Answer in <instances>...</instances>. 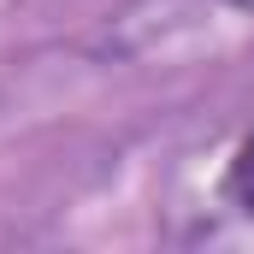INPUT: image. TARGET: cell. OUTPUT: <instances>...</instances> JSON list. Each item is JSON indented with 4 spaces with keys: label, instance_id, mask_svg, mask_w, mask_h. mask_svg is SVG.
I'll return each instance as SVG.
<instances>
[{
    "label": "cell",
    "instance_id": "1",
    "mask_svg": "<svg viewBox=\"0 0 254 254\" xmlns=\"http://www.w3.org/2000/svg\"><path fill=\"white\" fill-rule=\"evenodd\" d=\"M225 195L231 207H243L254 219V136H243V148L231 154V172H225Z\"/></svg>",
    "mask_w": 254,
    "mask_h": 254
}]
</instances>
